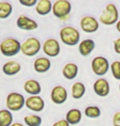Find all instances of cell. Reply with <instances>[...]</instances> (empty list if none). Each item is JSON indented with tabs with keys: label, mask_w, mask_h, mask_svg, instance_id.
<instances>
[{
	"label": "cell",
	"mask_w": 120,
	"mask_h": 126,
	"mask_svg": "<svg viewBox=\"0 0 120 126\" xmlns=\"http://www.w3.org/2000/svg\"><path fill=\"white\" fill-rule=\"evenodd\" d=\"M52 2L49 0H40L39 2H37L35 11L39 15L45 16L52 11Z\"/></svg>",
	"instance_id": "18"
},
{
	"label": "cell",
	"mask_w": 120,
	"mask_h": 126,
	"mask_svg": "<svg viewBox=\"0 0 120 126\" xmlns=\"http://www.w3.org/2000/svg\"><path fill=\"white\" fill-rule=\"evenodd\" d=\"M72 10L70 2L67 0H58L53 5L52 11L53 15L61 20H63L69 16Z\"/></svg>",
	"instance_id": "5"
},
{
	"label": "cell",
	"mask_w": 120,
	"mask_h": 126,
	"mask_svg": "<svg viewBox=\"0 0 120 126\" xmlns=\"http://www.w3.org/2000/svg\"><path fill=\"white\" fill-rule=\"evenodd\" d=\"M96 44L92 39H84L79 44L78 49L80 53L84 57H86L91 53V52L95 49Z\"/></svg>",
	"instance_id": "16"
},
{
	"label": "cell",
	"mask_w": 120,
	"mask_h": 126,
	"mask_svg": "<svg viewBox=\"0 0 120 126\" xmlns=\"http://www.w3.org/2000/svg\"><path fill=\"white\" fill-rule=\"evenodd\" d=\"M112 75L114 77V79L120 80V62L115 61L110 65Z\"/></svg>",
	"instance_id": "26"
},
{
	"label": "cell",
	"mask_w": 120,
	"mask_h": 126,
	"mask_svg": "<svg viewBox=\"0 0 120 126\" xmlns=\"http://www.w3.org/2000/svg\"><path fill=\"white\" fill-rule=\"evenodd\" d=\"M21 64L16 61H9L2 65V72L7 75H14L20 72Z\"/></svg>",
	"instance_id": "15"
},
{
	"label": "cell",
	"mask_w": 120,
	"mask_h": 126,
	"mask_svg": "<svg viewBox=\"0 0 120 126\" xmlns=\"http://www.w3.org/2000/svg\"><path fill=\"white\" fill-rule=\"evenodd\" d=\"M119 20V12L116 6L113 3H109L105 7L101 15L99 16V21L106 26H111Z\"/></svg>",
	"instance_id": "3"
},
{
	"label": "cell",
	"mask_w": 120,
	"mask_h": 126,
	"mask_svg": "<svg viewBox=\"0 0 120 126\" xmlns=\"http://www.w3.org/2000/svg\"><path fill=\"white\" fill-rule=\"evenodd\" d=\"M25 100L23 95L18 93H11L7 95L6 106L7 109L12 111H17L24 107Z\"/></svg>",
	"instance_id": "6"
},
{
	"label": "cell",
	"mask_w": 120,
	"mask_h": 126,
	"mask_svg": "<svg viewBox=\"0 0 120 126\" xmlns=\"http://www.w3.org/2000/svg\"><path fill=\"white\" fill-rule=\"evenodd\" d=\"M19 2L25 7H32L37 4V0H20Z\"/></svg>",
	"instance_id": "27"
},
{
	"label": "cell",
	"mask_w": 120,
	"mask_h": 126,
	"mask_svg": "<svg viewBox=\"0 0 120 126\" xmlns=\"http://www.w3.org/2000/svg\"><path fill=\"white\" fill-rule=\"evenodd\" d=\"M17 26L18 28L24 30V31H33V30L37 29L38 24L34 20L24 15H21L17 20Z\"/></svg>",
	"instance_id": "12"
},
{
	"label": "cell",
	"mask_w": 120,
	"mask_h": 126,
	"mask_svg": "<svg viewBox=\"0 0 120 126\" xmlns=\"http://www.w3.org/2000/svg\"><path fill=\"white\" fill-rule=\"evenodd\" d=\"M116 28H117V30H118V31L120 33V20L119 21L117 22V24H116Z\"/></svg>",
	"instance_id": "32"
},
{
	"label": "cell",
	"mask_w": 120,
	"mask_h": 126,
	"mask_svg": "<svg viewBox=\"0 0 120 126\" xmlns=\"http://www.w3.org/2000/svg\"><path fill=\"white\" fill-rule=\"evenodd\" d=\"M81 28L84 32L94 33L98 31L99 23L95 17L86 16L82 17L81 20Z\"/></svg>",
	"instance_id": "10"
},
{
	"label": "cell",
	"mask_w": 120,
	"mask_h": 126,
	"mask_svg": "<svg viewBox=\"0 0 120 126\" xmlns=\"http://www.w3.org/2000/svg\"><path fill=\"white\" fill-rule=\"evenodd\" d=\"M94 92L99 97H105L109 94V84L105 79H99L94 84Z\"/></svg>",
	"instance_id": "13"
},
{
	"label": "cell",
	"mask_w": 120,
	"mask_h": 126,
	"mask_svg": "<svg viewBox=\"0 0 120 126\" xmlns=\"http://www.w3.org/2000/svg\"><path fill=\"white\" fill-rule=\"evenodd\" d=\"M24 121L27 126H40L42 123V119L39 115H29L24 117Z\"/></svg>",
	"instance_id": "24"
},
{
	"label": "cell",
	"mask_w": 120,
	"mask_h": 126,
	"mask_svg": "<svg viewBox=\"0 0 120 126\" xmlns=\"http://www.w3.org/2000/svg\"><path fill=\"white\" fill-rule=\"evenodd\" d=\"M109 63L105 57H96L91 62V68L96 75H104L109 69Z\"/></svg>",
	"instance_id": "7"
},
{
	"label": "cell",
	"mask_w": 120,
	"mask_h": 126,
	"mask_svg": "<svg viewBox=\"0 0 120 126\" xmlns=\"http://www.w3.org/2000/svg\"><path fill=\"white\" fill-rule=\"evenodd\" d=\"M0 51L6 57H12L21 51V44L17 39L8 38L4 39L0 44Z\"/></svg>",
	"instance_id": "2"
},
{
	"label": "cell",
	"mask_w": 120,
	"mask_h": 126,
	"mask_svg": "<svg viewBox=\"0 0 120 126\" xmlns=\"http://www.w3.org/2000/svg\"><path fill=\"white\" fill-rule=\"evenodd\" d=\"M13 117L8 110H0V126H11Z\"/></svg>",
	"instance_id": "22"
},
{
	"label": "cell",
	"mask_w": 120,
	"mask_h": 126,
	"mask_svg": "<svg viewBox=\"0 0 120 126\" xmlns=\"http://www.w3.org/2000/svg\"><path fill=\"white\" fill-rule=\"evenodd\" d=\"M114 51L118 54H120V38L114 41Z\"/></svg>",
	"instance_id": "29"
},
{
	"label": "cell",
	"mask_w": 120,
	"mask_h": 126,
	"mask_svg": "<svg viewBox=\"0 0 120 126\" xmlns=\"http://www.w3.org/2000/svg\"><path fill=\"white\" fill-rule=\"evenodd\" d=\"M119 90H120V84H119Z\"/></svg>",
	"instance_id": "33"
},
{
	"label": "cell",
	"mask_w": 120,
	"mask_h": 126,
	"mask_svg": "<svg viewBox=\"0 0 120 126\" xmlns=\"http://www.w3.org/2000/svg\"><path fill=\"white\" fill-rule=\"evenodd\" d=\"M41 44L39 39L36 38L30 37L25 40L21 45V51L25 56L33 57L40 52Z\"/></svg>",
	"instance_id": "4"
},
{
	"label": "cell",
	"mask_w": 120,
	"mask_h": 126,
	"mask_svg": "<svg viewBox=\"0 0 120 126\" xmlns=\"http://www.w3.org/2000/svg\"><path fill=\"white\" fill-rule=\"evenodd\" d=\"M86 93V87L82 83L76 82L72 87V96L75 99H80Z\"/></svg>",
	"instance_id": "21"
},
{
	"label": "cell",
	"mask_w": 120,
	"mask_h": 126,
	"mask_svg": "<svg viewBox=\"0 0 120 126\" xmlns=\"http://www.w3.org/2000/svg\"><path fill=\"white\" fill-rule=\"evenodd\" d=\"M12 12V5L7 2H0V18H7Z\"/></svg>",
	"instance_id": "23"
},
{
	"label": "cell",
	"mask_w": 120,
	"mask_h": 126,
	"mask_svg": "<svg viewBox=\"0 0 120 126\" xmlns=\"http://www.w3.org/2000/svg\"><path fill=\"white\" fill-rule=\"evenodd\" d=\"M25 106L33 111L40 112L45 108V101L40 96H30L25 100Z\"/></svg>",
	"instance_id": "11"
},
{
	"label": "cell",
	"mask_w": 120,
	"mask_h": 126,
	"mask_svg": "<svg viewBox=\"0 0 120 126\" xmlns=\"http://www.w3.org/2000/svg\"><path fill=\"white\" fill-rule=\"evenodd\" d=\"M68 98V92L64 87L58 85L51 91V100L55 104H63Z\"/></svg>",
	"instance_id": "9"
},
{
	"label": "cell",
	"mask_w": 120,
	"mask_h": 126,
	"mask_svg": "<svg viewBox=\"0 0 120 126\" xmlns=\"http://www.w3.org/2000/svg\"><path fill=\"white\" fill-rule=\"evenodd\" d=\"M25 91L32 96H37L41 92V86L40 83L35 79H29L24 84Z\"/></svg>",
	"instance_id": "14"
},
{
	"label": "cell",
	"mask_w": 120,
	"mask_h": 126,
	"mask_svg": "<svg viewBox=\"0 0 120 126\" xmlns=\"http://www.w3.org/2000/svg\"><path fill=\"white\" fill-rule=\"evenodd\" d=\"M114 126H120V111L116 112L113 117Z\"/></svg>",
	"instance_id": "28"
},
{
	"label": "cell",
	"mask_w": 120,
	"mask_h": 126,
	"mask_svg": "<svg viewBox=\"0 0 120 126\" xmlns=\"http://www.w3.org/2000/svg\"><path fill=\"white\" fill-rule=\"evenodd\" d=\"M59 35L62 42L68 46L76 45L80 41V33L72 26H65L62 28Z\"/></svg>",
	"instance_id": "1"
},
{
	"label": "cell",
	"mask_w": 120,
	"mask_h": 126,
	"mask_svg": "<svg viewBox=\"0 0 120 126\" xmlns=\"http://www.w3.org/2000/svg\"><path fill=\"white\" fill-rule=\"evenodd\" d=\"M85 115L88 118H98L100 116L101 110L98 107L96 106H90L85 109Z\"/></svg>",
	"instance_id": "25"
},
{
	"label": "cell",
	"mask_w": 120,
	"mask_h": 126,
	"mask_svg": "<svg viewBox=\"0 0 120 126\" xmlns=\"http://www.w3.org/2000/svg\"><path fill=\"white\" fill-rule=\"evenodd\" d=\"M11 126H24V125L22 124H21V123L17 122V123H12V124L11 125Z\"/></svg>",
	"instance_id": "31"
},
{
	"label": "cell",
	"mask_w": 120,
	"mask_h": 126,
	"mask_svg": "<svg viewBox=\"0 0 120 126\" xmlns=\"http://www.w3.org/2000/svg\"><path fill=\"white\" fill-rule=\"evenodd\" d=\"M53 126H69V124L67 122L66 120H60L58 121L55 122Z\"/></svg>",
	"instance_id": "30"
},
{
	"label": "cell",
	"mask_w": 120,
	"mask_h": 126,
	"mask_svg": "<svg viewBox=\"0 0 120 126\" xmlns=\"http://www.w3.org/2000/svg\"><path fill=\"white\" fill-rule=\"evenodd\" d=\"M44 52L48 57H54L60 53V45L54 39H48L43 44Z\"/></svg>",
	"instance_id": "8"
},
{
	"label": "cell",
	"mask_w": 120,
	"mask_h": 126,
	"mask_svg": "<svg viewBox=\"0 0 120 126\" xmlns=\"http://www.w3.org/2000/svg\"><path fill=\"white\" fill-rule=\"evenodd\" d=\"M81 120V112L78 109H71L66 115V120L69 125H77Z\"/></svg>",
	"instance_id": "20"
},
{
	"label": "cell",
	"mask_w": 120,
	"mask_h": 126,
	"mask_svg": "<svg viewBox=\"0 0 120 126\" xmlns=\"http://www.w3.org/2000/svg\"><path fill=\"white\" fill-rule=\"evenodd\" d=\"M78 73V66L74 63H68L63 68V75L67 79H73Z\"/></svg>",
	"instance_id": "19"
},
{
	"label": "cell",
	"mask_w": 120,
	"mask_h": 126,
	"mask_svg": "<svg viewBox=\"0 0 120 126\" xmlns=\"http://www.w3.org/2000/svg\"><path fill=\"white\" fill-rule=\"evenodd\" d=\"M51 62L46 57H39L34 62V69L38 73H45L49 70Z\"/></svg>",
	"instance_id": "17"
}]
</instances>
